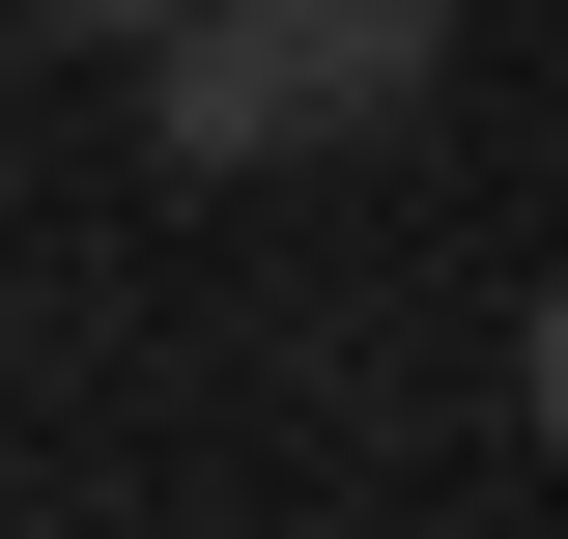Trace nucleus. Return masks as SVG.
<instances>
[{"label": "nucleus", "mask_w": 568, "mask_h": 539, "mask_svg": "<svg viewBox=\"0 0 568 539\" xmlns=\"http://www.w3.org/2000/svg\"><path fill=\"white\" fill-rule=\"evenodd\" d=\"M426 58H455V0H200L142 58V142L171 171H313V142L426 114Z\"/></svg>", "instance_id": "obj_1"}, {"label": "nucleus", "mask_w": 568, "mask_h": 539, "mask_svg": "<svg viewBox=\"0 0 568 539\" xmlns=\"http://www.w3.org/2000/svg\"><path fill=\"white\" fill-rule=\"evenodd\" d=\"M511 398H540V455H568V284H540V340H511Z\"/></svg>", "instance_id": "obj_3"}, {"label": "nucleus", "mask_w": 568, "mask_h": 539, "mask_svg": "<svg viewBox=\"0 0 568 539\" xmlns=\"http://www.w3.org/2000/svg\"><path fill=\"white\" fill-rule=\"evenodd\" d=\"M29 29H58V58H171L200 0H29Z\"/></svg>", "instance_id": "obj_2"}]
</instances>
